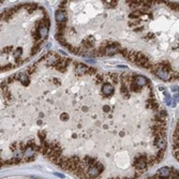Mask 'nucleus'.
Masks as SVG:
<instances>
[{
    "label": "nucleus",
    "mask_w": 179,
    "mask_h": 179,
    "mask_svg": "<svg viewBox=\"0 0 179 179\" xmlns=\"http://www.w3.org/2000/svg\"><path fill=\"white\" fill-rule=\"evenodd\" d=\"M168 114L145 75L49 52L1 83V165L43 155L78 179H139L162 161Z\"/></svg>",
    "instance_id": "f257e3e1"
},
{
    "label": "nucleus",
    "mask_w": 179,
    "mask_h": 179,
    "mask_svg": "<svg viewBox=\"0 0 179 179\" xmlns=\"http://www.w3.org/2000/svg\"><path fill=\"white\" fill-rule=\"evenodd\" d=\"M56 27V39L77 56L121 55L161 81H179V2L63 1Z\"/></svg>",
    "instance_id": "f03ea898"
},
{
    "label": "nucleus",
    "mask_w": 179,
    "mask_h": 179,
    "mask_svg": "<svg viewBox=\"0 0 179 179\" xmlns=\"http://www.w3.org/2000/svg\"><path fill=\"white\" fill-rule=\"evenodd\" d=\"M47 12L36 3H24L1 13V72L28 62L48 36Z\"/></svg>",
    "instance_id": "7ed1b4c3"
},
{
    "label": "nucleus",
    "mask_w": 179,
    "mask_h": 179,
    "mask_svg": "<svg viewBox=\"0 0 179 179\" xmlns=\"http://www.w3.org/2000/svg\"><path fill=\"white\" fill-rule=\"evenodd\" d=\"M148 179H179V170L173 167H162L155 176Z\"/></svg>",
    "instance_id": "20e7f679"
},
{
    "label": "nucleus",
    "mask_w": 179,
    "mask_h": 179,
    "mask_svg": "<svg viewBox=\"0 0 179 179\" xmlns=\"http://www.w3.org/2000/svg\"><path fill=\"white\" fill-rule=\"evenodd\" d=\"M172 146H173V155L179 161V119L175 126L173 136H172Z\"/></svg>",
    "instance_id": "39448f33"
}]
</instances>
